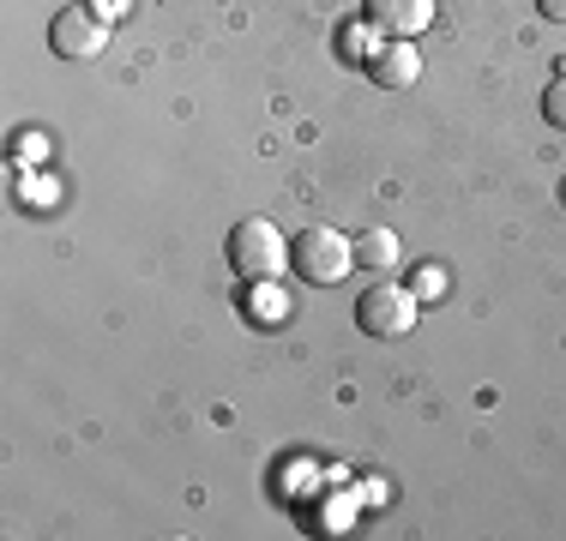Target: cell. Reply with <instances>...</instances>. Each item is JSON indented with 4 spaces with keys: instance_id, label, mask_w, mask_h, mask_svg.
<instances>
[{
    "instance_id": "6da1fadb",
    "label": "cell",
    "mask_w": 566,
    "mask_h": 541,
    "mask_svg": "<svg viewBox=\"0 0 566 541\" xmlns=\"http://www.w3.org/2000/svg\"><path fill=\"white\" fill-rule=\"evenodd\" d=\"M283 265H290V235L272 223V216H241L229 229V270L248 283H277Z\"/></svg>"
},
{
    "instance_id": "7a4b0ae2",
    "label": "cell",
    "mask_w": 566,
    "mask_h": 541,
    "mask_svg": "<svg viewBox=\"0 0 566 541\" xmlns=\"http://www.w3.org/2000/svg\"><path fill=\"white\" fill-rule=\"evenodd\" d=\"M416 319H422V295L398 289V283H368L356 295V325L368 337H410Z\"/></svg>"
},
{
    "instance_id": "3957f363",
    "label": "cell",
    "mask_w": 566,
    "mask_h": 541,
    "mask_svg": "<svg viewBox=\"0 0 566 541\" xmlns=\"http://www.w3.org/2000/svg\"><path fill=\"white\" fill-rule=\"evenodd\" d=\"M290 259L307 283H344L356 270V241L338 235V229H307V235L290 241Z\"/></svg>"
},
{
    "instance_id": "277c9868",
    "label": "cell",
    "mask_w": 566,
    "mask_h": 541,
    "mask_svg": "<svg viewBox=\"0 0 566 541\" xmlns=\"http://www.w3.org/2000/svg\"><path fill=\"white\" fill-rule=\"evenodd\" d=\"M49 49H55L61 61H91V54L109 49V24L91 7H61L55 19H49Z\"/></svg>"
},
{
    "instance_id": "5b68a950",
    "label": "cell",
    "mask_w": 566,
    "mask_h": 541,
    "mask_svg": "<svg viewBox=\"0 0 566 541\" xmlns=\"http://www.w3.org/2000/svg\"><path fill=\"white\" fill-rule=\"evenodd\" d=\"M361 19H368L374 31H386V36L416 43V36L434 24V0H368V7H361Z\"/></svg>"
},
{
    "instance_id": "8992f818",
    "label": "cell",
    "mask_w": 566,
    "mask_h": 541,
    "mask_svg": "<svg viewBox=\"0 0 566 541\" xmlns=\"http://www.w3.org/2000/svg\"><path fill=\"white\" fill-rule=\"evenodd\" d=\"M368 78H374L380 91H410L416 78H422V49L403 43V36L380 43V49H374V61H368Z\"/></svg>"
},
{
    "instance_id": "52a82bcc",
    "label": "cell",
    "mask_w": 566,
    "mask_h": 541,
    "mask_svg": "<svg viewBox=\"0 0 566 541\" xmlns=\"http://www.w3.org/2000/svg\"><path fill=\"white\" fill-rule=\"evenodd\" d=\"M398 235L392 229H368V235L356 241V265H368V270H392L398 265Z\"/></svg>"
},
{
    "instance_id": "ba28073f",
    "label": "cell",
    "mask_w": 566,
    "mask_h": 541,
    "mask_svg": "<svg viewBox=\"0 0 566 541\" xmlns=\"http://www.w3.org/2000/svg\"><path fill=\"white\" fill-rule=\"evenodd\" d=\"M374 49H380V31H374L368 19H349L344 31H338V54H344L349 66H368Z\"/></svg>"
},
{
    "instance_id": "9c48e42d",
    "label": "cell",
    "mask_w": 566,
    "mask_h": 541,
    "mask_svg": "<svg viewBox=\"0 0 566 541\" xmlns=\"http://www.w3.org/2000/svg\"><path fill=\"white\" fill-rule=\"evenodd\" d=\"M12 157H19V162H43V157H49V132H31V127H24L19 139H12Z\"/></svg>"
},
{
    "instance_id": "30bf717a",
    "label": "cell",
    "mask_w": 566,
    "mask_h": 541,
    "mask_svg": "<svg viewBox=\"0 0 566 541\" xmlns=\"http://www.w3.org/2000/svg\"><path fill=\"white\" fill-rule=\"evenodd\" d=\"M543 115H548V127H560V132H566V73L543 91Z\"/></svg>"
},
{
    "instance_id": "8fae6325",
    "label": "cell",
    "mask_w": 566,
    "mask_h": 541,
    "mask_svg": "<svg viewBox=\"0 0 566 541\" xmlns=\"http://www.w3.org/2000/svg\"><path fill=\"white\" fill-rule=\"evenodd\" d=\"M410 289L422 295V301H440V295H447V270H434V265H428V270H416V283H410Z\"/></svg>"
},
{
    "instance_id": "7c38bea8",
    "label": "cell",
    "mask_w": 566,
    "mask_h": 541,
    "mask_svg": "<svg viewBox=\"0 0 566 541\" xmlns=\"http://www.w3.org/2000/svg\"><path fill=\"white\" fill-rule=\"evenodd\" d=\"M24 205H55V187H49V181H24Z\"/></svg>"
},
{
    "instance_id": "4fadbf2b",
    "label": "cell",
    "mask_w": 566,
    "mask_h": 541,
    "mask_svg": "<svg viewBox=\"0 0 566 541\" xmlns=\"http://www.w3.org/2000/svg\"><path fill=\"white\" fill-rule=\"evenodd\" d=\"M91 12H97V19H103V24H115V19H120V12H127V0H91Z\"/></svg>"
},
{
    "instance_id": "5bb4252c",
    "label": "cell",
    "mask_w": 566,
    "mask_h": 541,
    "mask_svg": "<svg viewBox=\"0 0 566 541\" xmlns=\"http://www.w3.org/2000/svg\"><path fill=\"white\" fill-rule=\"evenodd\" d=\"M536 12H543L548 24H566V0H536Z\"/></svg>"
}]
</instances>
